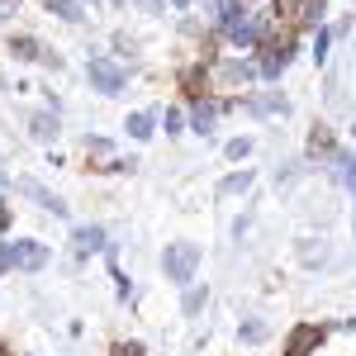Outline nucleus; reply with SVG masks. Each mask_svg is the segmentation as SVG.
<instances>
[{
    "label": "nucleus",
    "mask_w": 356,
    "mask_h": 356,
    "mask_svg": "<svg viewBox=\"0 0 356 356\" xmlns=\"http://www.w3.org/2000/svg\"><path fill=\"white\" fill-rule=\"evenodd\" d=\"M72 247H76V257H90V252L105 247V233H100V228H76V233H72Z\"/></svg>",
    "instance_id": "9d476101"
},
{
    "label": "nucleus",
    "mask_w": 356,
    "mask_h": 356,
    "mask_svg": "<svg viewBox=\"0 0 356 356\" xmlns=\"http://www.w3.org/2000/svg\"><path fill=\"white\" fill-rule=\"evenodd\" d=\"M15 5H19V0H0V15H15Z\"/></svg>",
    "instance_id": "b1692460"
},
{
    "label": "nucleus",
    "mask_w": 356,
    "mask_h": 356,
    "mask_svg": "<svg viewBox=\"0 0 356 356\" xmlns=\"http://www.w3.org/2000/svg\"><path fill=\"white\" fill-rule=\"evenodd\" d=\"M162 266H166V280L186 285V280L195 275V266H200V247H195V243H171V247H166V257H162Z\"/></svg>",
    "instance_id": "f03ea898"
},
{
    "label": "nucleus",
    "mask_w": 356,
    "mask_h": 356,
    "mask_svg": "<svg viewBox=\"0 0 356 356\" xmlns=\"http://www.w3.org/2000/svg\"><path fill=\"white\" fill-rule=\"evenodd\" d=\"M48 10H53V15H62V19H72V24H76V19L86 15L81 0H48Z\"/></svg>",
    "instance_id": "2eb2a0df"
},
{
    "label": "nucleus",
    "mask_w": 356,
    "mask_h": 356,
    "mask_svg": "<svg viewBox=\"0 0 356 356\" xmlns=\"http://www.w3.org/2000/svg\"><path fill=\"white\" fill-rule=\"evenodd\" d=\"M243 337H247V342H261V337H266V323H247Z\"/></svg>",
    "instance_id": "412c9836"
},
{
    "label": "nucleus",
    "mask_w": 356,
    "mask_h": 356,
    "mask_svg": "<svg viewBox=\"0 0 356 356\" xmlns=\"http://www.w3.org/2000/svg\"><path fill=\"white\" fill-rule=\"evenodd\" d=\"M323 337H328V328H323V323H295V328H290V337H285V356H314Z\"/></svg>",
    "instance_id": "7ed1b4c3"
},
{
    "label": "nucleus",
    "mask_w": 356,
    "mask_h": 356,
    "mask_svg": "<svg viewBox=\"0 0 356 356\" xmlns=\"http://www.w3.org/2000/svg\"><path fill=\"white\" fill-rule=\"evenodd\" d=\"M29 134L38 138V143H48V138H57V119L53 114H33L29 119Z\"/></svg>",
    "instance_id": "9b49d317"
},
{
    "label": "nucleus",
    "mask_w": 356,
    "mask_h": 356,
    "mask_svg": "<svg viewBox=\"0 0 356 356\" xmlns=\"http://www.w3.org/2000/svg\"><path fill=\"white\" fill-rule=\"evenodd\" d=\"M15 191H24L29 200H38V204H43V209H53V214H67V204H62L57 195H48V191H43V186H38V181H19Z\"/></svg>",
    "instance_id": "1a4fd4ad"
},
{
    "label": "nucleus",
    "mask_w": 356,
    "mask_h": 356,
    "mask_svg": "<svg viewBox=\"0 0 356 356\" xmlns=\"http://www.w3.org/2000/svg\"><path fill=\"white\" fill-rule=\"evenodd\" d=\"M219 24H223V33H228V38L238 43V48H252V43L261 38V24H257L252 15H243V5H223Z\"/></svg>",
    "instance_id": "f257e3e1"
},
{
    "label": "nucleus",
    "mask_w": 356,
    "mask_h": 356,
    "mask_svg": "<svg viewBox=\"0 0 356 356\" xmlns=\"http://www.w3.org/2000/svg\"><path fill=\"white\" fill-rule=\"evenodd\" d=\"M0 356H15V352H0Z\"/></svg>",
    "instance_id": "cd10ccee"
},
{
    "label": "nucleus",
    "mask_w": 356,
    "mask_h": 356,
    "mask_svg": "<svg viewBox=\"0 0 356 356\" xmlns=\"http://www.w3.org/2000/svg\"><path fill=\"white\" fill-rule=\"evenodd\" d=\"M200 309H204V285L186 290V314H200Z\"/></svg>",
    "instance_id": "6ab92c4d"
},
{
    "label": "nucleus",
    "mask_w": 356,
    "mask_h": 356,
    "mask_svg": "<svg viewBox=\"0 0 356 356\" xmlns=\"http://www.w3.org/2000/svg\"><path fill=\"white\" fill-rule=\"evenodd\" d=\"M309 152H314V157H337V152H332L328 129H314V134H309Z\"/></svg>",
    "instance_id": "4468645a"
},
{
    "label": "nucleus",
    "mask_w": 356,
    "mask_h": 356,
    "mask_svg": "<svg viewBox=\"0 0 356 356\" xmlns=\"http://www.w3.org/2000/svg\"><path fill=\"white\" fill-rule=\"evenodd\" d=\"M114 5H129V0H114Z\"/></svg>",
    "instance_id": "bb28decb"
},
{
    "label": "nucleus",
    "mask_w": 356,
    "mask_h": 356,
    "mask_svg": "<svg viewBox=\"0 0 356 356\" xmlns=\"http://www.w3.org/2000/svg\"><path fill=\"white\" fill-rule=\"evenodd\" d=\"M86 72H90V86H95L100 95H119V90H124V72H119L114 62H105V57H90Z\"/></svg>",
    "instance_id": "20e7f679"
},
{
    "label": "nucleus",
    "mask_w": 356,
    "mask_h": 356,
    "mask_svg": "<svg viewBox=\"0 0 356 356\" xmlns=\"http://www.w3.org/2000/svg\"><path fill=\"white\" fill-rule=\"evenodd\" d=\"M5 266H10V247H0V271H5Z\"/></svg>",
    "instance_id": "393cba45"
},
{
    "label": "nucleus",
    "mask_w": 356,
    "mask_h": 356,
    "mask_svg": "<svg viewBox=\"0 0 356 356\" xmlns=\"http://www.w3.org/2000/svg\"><path fill=\"white\" fill-rule=\"evenodd\" d=\"M275 15L290 24H314L323 15V0H275Z\"/></svg>",
    "instance_id": "423d86ee"
},
{
    "label": "nucleus",
    "mask_w": 356,
    "mask_h": 356,
    "mask_svg": "<svg viewBox=\"0 0 356 356\" xmlns=\"http://www.w3.org/2000/svg\"><path fill=\"white\" fill-rule=\"evenodd\" d=\"M124 129H129L138 143H147V138H152V119H147V114H129V124H124Z\"/></svg>",
    "instance_id": "dca6fc26"
},
{
    "label": "nucleus",
    "mask_w": 356,
    "mask_h": 356,
    "mask_svg": "<svg viewBox=\"0 0 356 356\" xmlns=\"http://www.w3.org/2000/svg\"><path fill=\"white\" fill-rule=\"evenodd\" d=\"M5 228H10V204L0 200V233H5Z\"/></svg>",
    "instance_id": "5701e85b"
},
{
    "label": "nucleus",
    "mask_w": 356,
    "mask_h": 356,
    "mask_svg": "<svg viewBox=\"0 0 356 356\" xmlns=\"http://www.w3.org/2000/svg\"><path fill=\"white\" fill-rule=\"evenodd\" d=\"M214 119H219V105H209V100H195V110H191V124H195V134H214Z\"/></svg>",
    "instance_id": "6e6552de"
},
{
    "label": "nucleus",
    "mask_w": 356,
    "mask_h": 356,
    "mask_svg": "<svg viewBox=\"0 0 356 356\" xmlns=\"http://www.w3.org/2000/svg\"><path fill=\"white\" fill-rule=\"evenodd\" d=\"M247 152H252V138H233L228 143V162H243Z\"/></svg>",
    "instance_id": "a211bd4d"
},
{
    "label": "nucleus",
    "mask_w": 356,
    "mask_h": 356,
    "mask_svg": "<svg viewBox=\"0 0 356 356\" xmlns=\"http://www.w3.org/2000/svg\"><path fill=\"white\" fill-rule=\"evenodd\" d=\"M176 5H191V0H176Z\"/></svg>",
    "instance_id": "a878e982"
},
{
    "label": "nucleus",
    "mask_w": 356,
    "mask_h": 356,
    "mask_svg": "<svg viewBox=\"0 0 356 356\" xmlns=\"http://www.w3.org/2000/svg\"><path fill=\"white\" fill-rule=\"evenodd\" d=\"M332 166H337V176L347 181V191L356 195V157H347V152H337V157H332Z\"/></svg>",
    "instance_id": "f8f14e48"
},
{
    "label": "nucleus",
    "mask_w": 356,
    "mask_h": 356,
    "mask_svg": "<svg viewBox=\"0 0 356 356\" xmlns=\"http://www.w3.org/2000/svg\"><path fill=\"white\" fill-rule=\"evenodd\" d=\"M114 356H143V347H138V342H119V347H114Z\"/></svg>",
    "instance_id": "4be33fe9"
},
{
    "label": "nucleus",
    "mask_w": 356,
    "mask_h": 356,
    "mask_svg": "<svg viewBox=\"0 0 356 356\" xmlns=\"http://www.w3.org/2000/svg\"><path fill=\"white\" fill-rule=\"evenodd\" d=\"M247 186H252V171H238V176H228L219 186V195H238V191H247Z\"/></svg>",
    "instance_id": "f3484780"
},
{
    "label": "nucleus",
    "mask_w": 356,
    "mask_h": 356,
    "mask_svg": "<svg viewBox=\"0 0 356 356\" xmlns=\"http://www.w3.org/2000/svg\"><path fill=\"white\" fill-rule=\"evenodd\" d=\"M48 261V247L43 243H10V266H19V271H38Z\"/></svg>",
    "instance_id": "0eeeda50"
},
{
    "label": "nucleus",
    "mask_w": 356,
    "mask_h": 356,
    "mask_svg": "<svg viewBox=\"0 0 356 356\" xmlns=\"http://www.w3.org/2000/svg\"><path fill=\"white\" fill-rule=\"evenodd\" d=\"M328 57V29H318V38H314V62H323Z\"/></svg>",
    "instance_id": "aec40b11"
},
{
    "label": "nucleus",
    "mask_w": 356,
    "mask_h": 356,
    "mask_svg": "<svg viewBox=\"0 0 356 356\" xmlns=\"http://www.w3.org/2000/svg\"><path fill=\"white\" fill-rule=\"evenodd\" d=\"M290 57H295V38L285 33V38H275V43H266V57H261V76H280L285 67H290Z\"/></svg>",
    "instance_id": "39448f33"
},
{
    "label": "nucleus",
    "mask_w": 356,
    "mask_h": 356,
    "mask_svg": "<svg viewBox=\"0 0 356 356\" xmlns=\"http://www.w3.org/2000/svg\"><path fill=\"white\" fill-rule=\"evenodd\" d=\"M10 53L24 57V62H33V57H48V62H57L53 53H38V43H33V38H15V43H10Z\"/></svg>",
    "instance_id": "ddd939ff"
}]
</instances>
